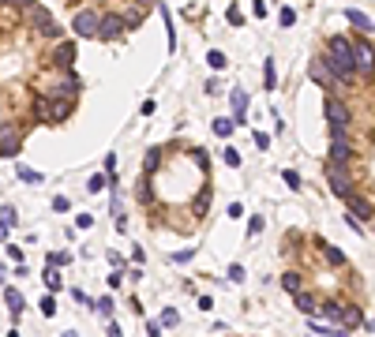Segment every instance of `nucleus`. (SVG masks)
Wrapping results in <instances>:
<instances>
[{"instance_id":"18","label":"nucleus","mask_w":375,"mask_h":337,"mask_svg":"<svg viewBox=\"0 0 375 337\" xmlns=\"http://www.w3.org/2000/svg\"><path fill=\"white\" fill-rule=\"evenodd\" d=\"M293 300H297V307H300L304 315H319V300H315L312 292H297Z\"/></svg>"},{"instance_id":"33","label":"nucleus","mask_w":375,"mask_h":337,"mask_svg":"<svg viewBox=\"0 0 375 337\" xmlns=\"http://www.w3.org/2000/svg\"><path fill=\"white\" fill-rule=\"evenodd\" d=\"M281 176H285V184H289L293 191H300V176H297V172H293V168H285V172H281Z\"/></svg>"},{"instance_id":"24","label":"nucleus","mask_w":375,"mask_h":337,"mask_svg":"<svg viewBox=\"0 0 375 337\" xmlns=\"http://www.w3.org/2000/svg\"><path fill=\"white\" fill-rule=\"evenodd\" d=\"M206 60H210L214 71H222V67H225V53L222 49H210V53H206Z\"/></svg>"},{"instance_id":"14","label":"nucleus","mask_w":375,"mask_h":337,"mask_svg":"<svg viewBox=\"0 0 375 337\" xmlns=\"http://www.w3.org/2000/svg\"><path fill=\"white\" fill-rule=\"evenodd\" d=\"M338 322H345V330H357V326H364V315H360V307H353V303H341Z\"/></svg>"},{"instance_id":"41","label":"nucleus","mask_w":375,"mask_h":337,"mask_svg":"<svg viewBox=\"0 0 375 337\" xmlns=\"http://www.w3.org/2000/svg\"><path fill=\"white\" fill-rule=\"evenodd\" d=\"M139 202H150V184H146V180L139 184Z\"/></svg>"},{"instance_id":"11","label":"nucleus","mask_w":375,"mask_h":337,"mask_svg":"<svg viewBox=\"0 0 375 337\" xmlns=\"http://www.w3.org/2000/svg\"><path fill=\"white\" fill-rule=\"evenodd\" d=\"M75 56H79L75 42H60L57 49H53V64H57V67H64V71H68V67H75Z\"/></svg>"},{"instance_id":"2","label":"nucleus","mask_w":375,"mask_h":337,"mask_svg":"<svg viewBox=\"0 0 375 337\" xmlns=\"http://www.w3.org/2000/svg\"><path fill=\"white\" fill-rule=\"evenodd\" d=\"M71 112H75V101H68V98H57V101L38 98L34 101V116L38 120H53V124H60V120H68Z\"/></svg>"},{"instance_id":"9","label":"nucleus","mask_w":375,"mask_h":337,"mask_svg":"<svg viewBox=\"0 0 375 337\" xmlns=\"http://www.w3.org/2000/svg\"><path fill=\"white\" fill-rule=\"evenodd\" d=\"M349 158H353V150H349L345 131H334V139H330V165H345Z\"/></svg>"},{"instance_id":"1","label":"nucleus","mask_w":375,"mask_h":337,"mask_svg":"<svg viewBox=\"0 0 375 337\" xmlns=\"http://www.w3.org/2000/svg\"><path fill=\"white\" fill-rule=\"evenodd\" d=\"M323 64L330 67L338 79L357 75V67H353V42H345V38H330V42H326V56H323Z\"/></svg>"},{"instance_id":"21","label":"nucleus","mask_w":375,"mask_h":337,"mask_svg":"<svg viewBox=\"0 0 375 337\" xmlns=\"http://www.w3.org/2000/svg\"><path fill=\"white\" fill-rule=\"evenodd\" d=\"M4 300H8V311H11V315L23 311V296H19L15 288H8V292H4Z\"/></svg>"},{"instance_id":"8","label":"nucleus","mask_w":375,"mask_h":337,"mask_svg":"<svg viewBox=\"0 0 375 337\" xmlns=\"http://www.w3.org/2000/svg\"><path fill=\"white\" fill-rule=\"evenodd\" d=\"M45 94H53V98H68V101H75V94H79V79H75V75H60L53 86H45Z\"/></svg>"},{"instance_id":"17","label":"nucleus","mask_w":375,"mask_h":337,"mask_svg":"<svg viewBox=\"0 0 375 337\" xmlns=\"http://www.w3.org/2000/svg\"><path fill=\"white\" fill-rule=\"evenodd\" d=\"M229 101H233V120H237V124H244V112H248V94H244V90H233V94H229Z\"/></svg>"},{"instance_id":"19","label":"nucleus","mask_w":375,"mask_h":337,"mask_svg":"<svg viewBox=\"0 0 375 337\" xmlns=\"http://www.w3.org/2000/svg\"><path fill=\"white\" fill-rule=\"evenodd\" d=\"M263 90H278V67H274V56H266V67H263Z\"/></svg>"},{"instance_id":"39","label":"nucleus","mask_w":375,"mask_h":337,"mask_svg":"<svg viewBox=\"0 0 375 337\" xmlns=\"http://www.w3.org/2000/svg\"><path fill=\"white\" fill-rule=\"evenodd\" d=\"M49 262H53V266H64V262H68V255H64V251H53Z\"/></svg>"},{"instance_id":"36","label":"nucleus","mask_w":375,"mask_h":337,"mask_svg":"<svg viewBox=\"0 0 375 337\" xmlns=\"http://www.w3.org/2000/svg\"><path fill=\"white\" fill-rule=\"evenodd\" d=\"M158 161H162V154H158V150L146 154V172H154V168H158Z\"/></svg>"},{"instance_id":"5","label":"nucleus","mask_w":375,"mask_h":337,"mask_svg":"<svg viewBox=\"0 0 375 337\" xmlns=\"http://www.w3.org/2000/svg\"><path fill=\"white\" fill-rule=\"evenodd\" d=\"M326 124H330V131H345V127H349V109H345L334 94L326 98Z\"/></svg>"},{"instance_id":"6","label":"nucleus","mask_w":375,"mask_h":337,"mask_svg":"<svg viewBox=\"0 0 375 337\" xmlns=\"http://www.w3.org/2000/svg\"><path fill=\"white\" fill-rule=\"evenodd\" d=\"M326 176H330L334 195H341V199H349V195H353V180H349V172H345V165H330V168H326Z\"/></svg>"},{"instance_id":"22","label":"nucleus","mask_w":375,"mask_h":337,"mask_svg":"<svg viewBox=\"0 0 375 337\" xmlns=\"http://www.w3.org/2000/svg\"><path fill=\"white\" fill-rule=\"evenodd\" d=\"M323 255H326V262L330 266H345V255L338 251V247H330V244H323Z\"/></svg>"},{"instance_id":"46","label":"nucleus","mask_w":375,"mask_h":337,"mask_svg":"<svg viewBox=\"0 0 375 337\" xmlns=\"http://www.w3.org/2000/svg\"><path fill=\"white\" fill-rule=\"evenodd\" d=\"M11 4H19V8H30V4H38V0H11Z\"/></svg>"},{"instance_id":"42","label":"nucleus","mask_w":375,"mask_h":337,"mask_svg":"<svg viewBox=\"0 0 375 337\" xmlns=\"http://www.w3.org/2000/svg\"><path fill=\"white\" fill-rule=\"evenodd\" d=\"M75 225H79V228H90V225H94V218H90V214H79Z\"/></svg>"},{"instance_id":"7","label":"nucleus","mask_w":375,"mask_h":337,"mask_svg":"<svg viewBox=\"0 0 375 337\" xmlns=\"http://www.w3.org/2000/svg\"><path fill=\"white\" fill-rule=\"evenodd\" d=\"M353 67H357L360 75H372L375 71V49L372 45H364V42L353 45Z\"/></svg>"},{"instance_id":"31","label":"nucleus","mask_w":375,"mask_h":337,"mask_svg":"<svg viewBox=\"0 0 375 337\" xmlns=\"http://www.w3.org/2000/svg\"><path fill=\"white\" fill-rule=\"evenodd\" d=\"M19 180H26V184H38V180H42V172H34V168H19Z\"/></svg>"},{"instance_id":"35","label":"nucleus","mask_w":375,"mask_h":337,"mask_svg":"<svg viewBox=\"0 0 375 337\" xmlns=\"http://www.w3.org/2000/svg\"><path fill=\"white\" fill-rule=\"evenodd\" d=\"M8 259L15 262V266H23V247H15V244H8Z\"/></svg>"},{"instance_id":"20","label":"nucleus","mask_w":375,"mask_h":337,"mask_svg":"<svg viewBox=\"0 0 375 337\" xmlns=\"http://www.w3.org/2000/svg\"><path fill=\"white\" fill-rule=\"evenodd\" d=\"M233 127H237V120H233V116H218V120H214V135H222V139H229Z\"/></svg>"},{"instance_id":"45","label":"nucleus","mask_w":375,"mask_h":337,"mask_svg":"<svg viewBox=\"0 0 375 337\" xmlns=\"http://www.w3.org/2000/svg\"><path fill=\"white\" fill-rule=\"evenodd\" d=\"M4 240H8V225H4V221H0V244H4Z\"/></svg>"},{"instance_id":"34","label":"nucleus","mask_w":375,"mask_h":337,"mask_svg":"<svg viewBox=\"0 0 375 337\" xmlns=\"http://www.w3.org/2000/svg\"><path fill=\"white\" fill-rule=\"evenodd\" d=\"M222 158H225V165H240V154L233 150V146H225V150H222Z\"/></svg>"},{"instance_id":"37","label":"nucleus","mask_w":375,"mask_h":337,"mask_svg":"<svg viewBox=\"0 0 375 337\" xmlns=\"http://www.w3.org/2000/svg\"><path fill=\"white\" fill-rule=\"evenodd\" d=\"M259 232H263V218H251L248 221V236H259Z\"/></svg>"},{"instance_id":"28","label":"nucleus","mask_w":375,"mask_h":337,"mask_svg":"<svg viewBox=\"0 0 375 337\" xmlns=\"http://www.w3.org/2000/svg\"><path fill=\"white\" fill-rule=\"evenodd\" d=\"M177 322H180L177 307H165V311H162V326H177Z\"/></svg>"},{"instance_id":"25","label":"nucleus","mask_w":375,"mask_h":337,"mask_svg":"<svg viewBox=\"0 0 375 337\" xmlns=\"http://www.w3.org/2000/svg\"><path fill=\"white\" fill-rule=\"evenodd\" d=\"M206 206H210V187H203L195 199V214H206Z\"/></svg>"},{"instance_id":"30","label":"nucleus","mask_w":375,"mask_h":337,"mask_svg":"<svg viewBox=\"0 0 375 337\" xmlns=\"http://www.w3.org/2000/svg\"><path fill=\"white\" fill-rule=\"evenodd\" d=\"M102 187H105V176H90V180H86V191H90V195H98Z\"/></svg>"},{"instance_id":"27","label":"nucleus","mask_w":375,"mask_h":337,"mask_svg":"<svg viewBox=\"0 0 375 337\" xmlns=\"http://www.w3.org/2000/svg\"><path fill=\"white\" fill-rule=\"evenodd\" d=\"M278 23L281 26H293V23H297V11H293V8H281L278 11Z\"/></svg>"},{"instance_id":"43","label":"nucleus","mask_w":375,"mask_h":337,"mask_svg":"<svg viewBox=\"0 0 375 337\" xmlns=\"http://www.w3.org/2000/svg\"><path fill=\"white\" fill-rule=\"evenodd\" d=\"M229 281H244V266H229Z\"/></svg>"},{"instance_id":"23","label":"nucleus","mask_w":375,"mask_h":337,"mask_svg":"<svg viewBox=\"0 0 375 337\" xmlns=\"http://www.w3.org/2000/svg\"><path fill=\"white\" fill-rule=\"evenodd\" d=\"M281 288H289V292H300V274H281Z\"/></svg>"},{"instance_id":"4","label":"nucleus","mask_w":375,"mask_h":337,"mask_svg":"<svg viewBox=\"0 0 375 337\" xmlns=\"http://www.w3.org/2000/svg\"><path fill=\"white\" fill-rule=\"evenodd\" d=\"M98 23H102V15L98 11H75V19H71V26H75V38H98Z\"/></svg>"},{"instance_id":"40","label":"nucleus","mask_w":375,"mask_h":337,"mask_svg":"<svg viewBox=\"0 0 375 337\" xmlns=\"http://www.w3.org/2000/svg\"><path fill=\"white\" fill-rule=\"evenodd\" d=\"M98 311H102V315L113 311V300H109V296H102V300H98Z\"/></svg>"},{"instance_id":"3","label":"nucleus","mask_w":375,"mask_h":337,"mask_svg":"<svg viewBox=\"0 0 375 337\" xmlns=\"http://www.w3.org/2000/svg\"><path fill=\"white\" fill-rule=\"evenodd\" d=\"M26 19H30V23H34V30H42L45 38H57V34H60V26L53 23V11L42 8V4H30V8H26Z\"/></svg>"},{"instance_id":"12","label":"nucleus","mask_w":375,"mask_h":337,"mask_svg":"<svg viewBox=\"0 0 375 337\" xmlns=\"http://www.w3.org/2000/svg\"><path fill=\"white\" fill-rule=\"evenodd\" d=\"M312 79H315L319 86H326L330 94L338 90V75H334V71H330V67L323 64V60H312Z\"/></svg>"},{"instance_id":"13","label":"nucleus","mask_w":375,"mask_h":337,"mask_svg":"<svg viewBox=\"0 0 375 337\" xmlns=\"http://www.w3.org/2000/svg\"><path fill=\"white\" fill-rule=\"evenodd\" d=\"M128 30V26H124V19L120 15H102V23H98V38H120V34Z\"/></svg>"},{"instance_id":"32","label":"nucleus","mask_w":375,"mask_h":337,"mask_svg":"<svg viewBox=\"0 0 375 337\" xmlns=\"http://www.w3.org/2000/svg\"><path fill=\"white\" fill-rule=\"evenodd\" d=\"M53 210H57V214H68V210H71V202L64 199V195H57V199H53Z\"/></svg>"},{"instance_id":"15","label":"nucleus","mask_w":375,"mask_h":337,"mask_svg":"<svg viewBox=\"0 0 375 337\" xmlns=\"http://www.w3.org/2000/svg\"><path fill=\"white\" fill-rule=\"evenodd\" d=\"M0 154H4V158L19 154V131H11V127H0Z\"/></svg>"},{"instance_id":"44","label":"nucleus","mask_w":375,"mask_h":337,"mask_svg":"<svg viewBox=\"0 0 375 337\" xmlns=\"http://www.w3.org/2000/svg\"><path fill=\"white\" fill-rule=\"evenodd\" d=\"M188 259H195V251H177L173 255V262H188Z\"/></svg>"},{"instance_id":"10","label":"nucleus","mask_w":375,"mask_h":337,"mask_svg":"<svg viewBox=\"0 0 375 337\" xmlns=\"http://www.w3.org/2000/svg\"><path fill=\"white\" fill-rule=\"evenodd\" d=\"M345 206H349V218L353 221H372L375 218V206L368 199H360V195H349V199H345Z\"/></svg>"},{"instance_id":"29","label":"nucleus","mask_w":375,"mask_h":337,"mask_svg":"<svg viewBox=\"0 0 375 337\" xmlns=\"http://www.w3.org/2000/svg\"><path fill=\"white\" fill-rule=\"evenodd\" d=\"M42 315H45V319L57 315V300H53V296H42Z\"/></svg>"},{"instance_id":"38","label":"nucleus","mask_w":375,"mask_h":337,"mask_svg":"<svg viewBox=\"0 0 375 337\" xmlns=\"http://www.w3.org/2000/svg\"><path fill=\"white\" fill-rule=\"evenodd\" d=\"M229 23H233V26H240V23H244V15H240V8H237V4H229Z\"/></svg>"},{"instance_id":"16","label":"nucleus","mask_w":375,"mask_h":337,"mask_svg":"<svg viewBox=\"0 0 375 337\" xmlns=\"http://www.w3.org/2000/svg\"><path fill=\"white\" fill-rule=\"evenodd\" d=\"M345 19H349L360 34H372V30H375V19H368L364 11H357V8H345Z\"/></svg>"},{"instance_id":"26","label":"nucleus","mask_w":375,"mask_h":337,"mask_svg":"<svg viewBox=\"0 0 375 337\" xmlns=\"http://www.w3.org/2000/svg\"><path fill=\"white\" fill-rule=\"evenodd\" d=\"M42 281H45V288H60V270H45Z\"/></svg>"}]
</instances>
